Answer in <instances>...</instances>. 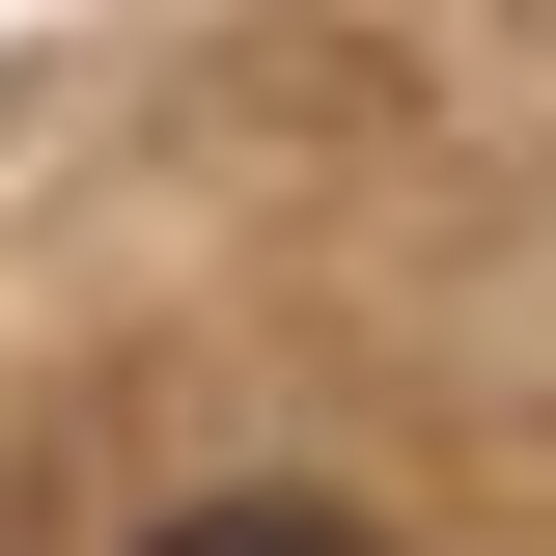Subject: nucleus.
Here are the masks:
<instances>
[{"instance_id":"nucleus-1","label":"nucleus","mask_w":556,"mask_h":556,"mask_svg":"<svg viewBox=\"0 0 556 556\" xmlns=\"http://www.w3.org/2000/svg\"><path fill=\"white\" fill-rule=\"evenodd\" d=\"M139 556H390V529H334V501H195V529H139Z\"/></svg>"}]
</instances>
